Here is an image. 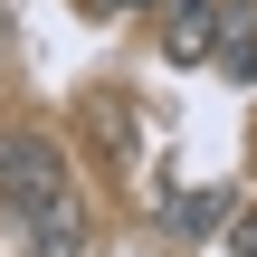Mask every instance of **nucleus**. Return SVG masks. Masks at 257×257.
Here are the masks:
<instances>
[{
	"label": "nucleus",
	"mask_w": 257,
	"mask_h": 257,
	"mask_svg": "<svg viewBox=\"0 0 257 257\" xmlns=\"http://www.w3.org/2000/svg\"><path fill=\"white\" fill-rule=\"evenodd\" d=\"M0 210L19 219V238L38 257H95L86 191H76L57 134H38V124H10V134H0Z\"/></svg>",
	"instance_id": "1"
},
{
	"label": "nucleus",
	"mask_w": 257,
	"mask_h": 257,
	"mask_svg": "<svg viewBox=\"0 0 257 257\" xmlns=\"http://www.w3.org/2000/svg\"><path fill=\"white\" fill-rule=\"evenodd\" d=\"M153 48L172 67H210L219 57V0H153Z\"/></svg>",
	"instance_id": "2"
},
{
	"label": "nucleus",
	"mask_w": 257,
	"mask_h": 257,
	"mask_svg": "<svg viewBox=\"0 0 257 257\" xmlns=\"http://www.w3.org/2000/svg\"><path fill=\"white\" fill-rule=\"evenodd\" d=\"M210 67H229L238 86L257 76V10H219V57Z\"/></svg>",
	"instance_id": "3"
},
{
	"label": "nucleus",
	"mask_w": 257,
	"mask_h": 257,
	"mask_svg": "<svg viewBox=\"0 0 257 257\" xmlns=\"http://www.w3.org/2000/svg\"><path fill=\"white\" fill-rule=\"evenodd\" d=\"M229 238H238V257H257V210L238 219V229H229Z\"/></svg>",
	"instance_id": "4"
},
{
	"label": "nucleus",
	"mask_w": 257,
	"mask_h": 257,
	"mask_svg": "<svg viewBox=\"0 0 257 257\" xmlns=\"http://www.w3.org/2000/svg\"><path fill=\"white\" fill-rule=\"evenodd\" d=\"M86 10H105V19H124V10H153V0H86Z\"/></svg>",
	"instance_id": "5"
}]
</instances>
